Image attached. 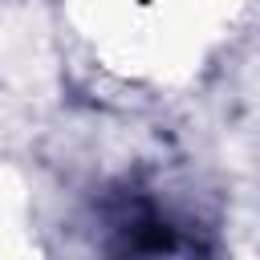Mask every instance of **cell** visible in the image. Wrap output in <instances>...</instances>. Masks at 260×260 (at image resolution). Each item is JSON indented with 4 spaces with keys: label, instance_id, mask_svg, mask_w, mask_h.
Wrapping results in <instances>:
<instances>
[{
    "label": "cell",
    "instance_id": "6da1fadb",
    "mask_svg": "<svg viewBox=\"0 0 260 260\" xmlns=\"http://www.w3.org/2000/svg\"><path fill=\"white\" fill-rule=\"evenodd\" d=\"M102 219H106V248L118 256H175V252H207V244H199L195 236H187L158 203L150 191L122 183L106 195L102 203Z\"/></svg>",
    "mask_w": 260,
    "mask_h": 260
}]
</instances>
